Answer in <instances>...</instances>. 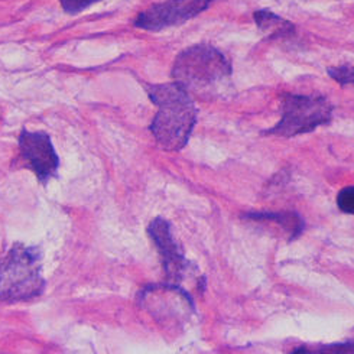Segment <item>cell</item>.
I'll use <instances>...</instances> for the list:
<instances>
[{
  "mask_svg": "<svg viewBox=\"0 0 354 354\" xmlns=\"http://www.w3.org/2000/svg\"><path fill=\"white\" fill-rule=\"evenodd\" d=\"M148 94L158 106L151 124L156 142L167 151L183 149L197 122V110L189 91L174 82L148 86Z\"/></svg>",
  "mask_w": 354,
  "mask_h": 354,
  "instance_id": "cell-1",
  "label": "cell"
},
{
  "mask_svg": "<svg viewBox=\"0 0 354 354\" xmlns=\"http://www.w3.org/2000/svg\"><path fill=\"white\" fill-rule=\"evenodd\" d=\"M42 253L35 246L15 243L0 257V301L21 302L44 294Z\"/></svg>",
  "mask_w": 354,
  "mask_h": 354,
  "instance_id": "cell-2",
  "label": "cell"
},
{
  "mask_svg": "<svg viewBox=\"0 0 354 354\" xmlns=\"http://www.w3.org/2000/svg\"><path fill=\"white\" fill-rule=\"evenodd\" d=\"M230 74L232 66L226 55L207 44L187 48L176 57L172 68L174 82L184 86L189 93L212 88Z\"/></svg>",
  "mask_w": 354,
  "mask_h": 354,
  "instance_id": "cell-3",
  "label": "cell"
},
{
  "mask_svg": "<svg viewBox=\"0 0 354 354\" xmlns=\"http://www.w3.org/2000/svg\"><path fill=\"white\" fill-rule=\"evenodd\" d=\"M282 118L268 133L292 138L313 132L318 126L331 122L333 106L323 95L283 94Z\"/></svg>",
  "mask_w": 354,
  "mask_h": 354,
  "instance_id": "cell-4",
  "label": "cell"
},
{
  "mask_svg": "<svg viewBox=\"0 0 354 354\" xmlns=\"http://www.w3.org/2000/svg\"><path fill=\"white\" fill-rule=\"evenodd\" d=\"M148 233L156 245L167 275V281L171 285L181 286L184 281L192 279L194 282L201 281L200 275H194L196 268L185 259L180 245L172 236L171 226L162 217L155 218L148 227ZM183 288V286H181Z\"/></svg>",
  "mask_w": 354,
  "mask_h": 354,
  "instance_id": "cell-5",
  "label": "cell"
},
{
  "mask_svg": "<svg viewBox=\"0 0 354 354\" xmlns=\"http://www.w3.org/2000/svg\"><path fill=\"white\" fill-rule=\"evenodd\" d=\"M216 0H165L138 15L135 26L145 30H162L183 25L205 12Z\"/></svg>",
  "mask_w": 354,
  "mask_h": 354,
  "instance_id": "cell-6",
  "label": "cell"
},
{
  "mask_svg": "<svg viewBox=\"0 0 354 354\" xmlns=\"http://www.w3.org/2000/svg\"><path fill=\"white\" fill-rule=\"evenodd\" d=\"M21 156L26 160L30 169L38 176L42 184H46L53 176H57L59 168V156L45 132L22 131L19 136Z\"/></svg>",
  "mask_w": 354,
  "mask_h": 354,
  "instance_id": "cell-7",
  "label": "cell"
},
{
  "mask_svg": "<svg viewBox=\"0 0 354 354\" xmlns=\"http://www.w3.org/2000/svg\"><path fill=\"white\" fill-rule=\"evenodd\" d=\"M140 304L156 319L171 321L181 318L185 311L192 310V301L181 286L152 285L145 288L140 294Z\"/></svg>",
  "mask_w": 354,
  "mask_h": 354,
  "instance_id": "cell-8",
  "label": "cell"
},
{
  "mask_svg": "<svg viewBox=\"0 0 354 354\" xmlns=\"http://www.w3.org/2000/svg\"><path fill=\"white\" fill-rule=\"evenodd\" d=\"M256 25L259 26L261 30L266 32L272 38L277 37H285L289 34H294V25L291 22H288L282 18H279L278 15L269 10H257L253 15Z\"/></svg>",
  "mask_w": 354,
  "mask_h": 354,
  "instance_id": "cell-9",
  "label": "cell"
},
{
  "mask_svg": "<svg viewBox=\"0 0 354 354\" xmlns=\"http://www.w3.org/2000/svg\"><path fill=\"white\" fill-rule=\"evenodd\" d=\"M328 74L342 86H354V67L342 66L328 68Z\"/></svg>",
  "mask_w": 354,
  "mask_h": 354,
  "instance_id": "cell-10",
  "label": "cell"
},
{
  "mask_svg": "<svg viewBox=\"0 0 354 354\" xmlns=\"http://www.w3.org/2000/svg\"><path fill=\"white\" fill-rule=\"evenodd\" d=\"M337 204L343 213L354 214V187H346L339 192Z\"/></svg>",
  "mask_w": 354,
  "mask_h": 354,
  "instance_id": "cell-11",
  "label": "cell"
},
{
  "mask_svg": "<svg viewBox=\"0 0 354 354\" xmlns=\"http://www.w3.org/2000/svg\"><path fill=\"white\" fill-rule=\"evenodd\" d=\"M97 2H102V0H59L62 9L70 15H77L80 12H83Z\"/></svg>",
  "mask_w": 354,
  "mask_h": 354,
  "instance_id": "cell-12",
  "label": "cell"
},
{
  "mask_svg": "<svg viewBox=\"0 0 354 354\" xmlns=\"http://www.w3.org/2000/svg\"><path fill=\"white\" fill-rule=\"evenodd\" d=\"M297 353H354V342L353 343H344V344H333L330 347H319V348H297Z\"/></svg>",
  "mask_w": 354,
  "mask_h": 354,
  "instance_id": "cell-13",
  "label": "cell"
}]
</instances>
